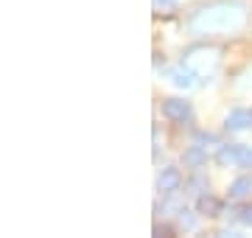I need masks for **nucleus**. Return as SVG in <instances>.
Returning <instances> with one entry per match:
<instances>
[{"label":"nucleus","mask_w":252,"mask_h":238,"mask_svg":"<svg viewBox=\"0 0 252 238\" xmlns=\"http://www.w3.org/2000/svg\"><path fill=\"white\" fill-rule=\"evenodd\" d=\"M250 123H252V115L247 110H233L230 115H227V120H224V126L230 129V132H244Z\"/></svg>","instance_id":"nucleus-6"},{"label":"nucleus","mask_w":252,"mask_h":238,"mask_svg":"<svg viewBox=\"0 0 252 238\" xmlns=\"http://www.w3.org/2000/svg\"><path fill=\"white\" fill-rule=\"evenodd\" d=\"M250 115H252V112H250Z\"/></svg>","instance_id":"nucleus-17"},{"label":"nucleus","mask_w":252,"mask_h":238,"mask_svg":"<svg viewBox=\"0 0 252 238\" xmlns=\"http://www.w3.org/2000/svg\"><path fill=\"white\" fill-rule=\"evenodd\" d=\"M188 188H190V193H199V188H205V182H202V179H190Z\"/></svg>","instance_id":"nucleus-15"},{"label":"nucleus","mask_w":252,"mask_h":238,"mask_svg":"<svg viewBox=\"0 0 252 238\" xmlns=\"http://www.w3.org/2000/svg\"><path fill=\"white\" fill-rule=\"evenodd\" d=\"M238 151H241V146H233V143H230V146H221L216 160L221 165H238Z\"/></svg>","instance_id":"nucleus-9"},{"label":"nucleus","mask_w":252,"mask_h":238,"mask_svg":"<svg viewBox=\"0 0 252 238\" xmlns=\"http://www.w3.org/2000/svg\"><path fill=\"white\" fill-rule=\"evenodd\" d=\"M180 185H182V174H180V168H162L160 177H157V191L160 193H174V191H180Z\"/></svg>","instance_id":"nucleus-3"},{"label":"nucleus","mask_w":252,"mask_h":238,"mask_svg":"<svg viewBox=\"0 0 252 238\" xmlns=\"http://www.w3.org/2000/svg\"><path fill=\"white\" fill-rule=\"evenodd\" d=\"M196 221H193V216H188V210H180V227H193Z\"/></svg>","instance_id":"nucleus-12"},{"label":"nucleus","mask_w":252,"mask_h":238,"mask_svg":"<svg viewBox=\"0 0 252 238\" xmlns=\"http://www.w3.org/2000/svg\"><path fill=\"white\" fill-rule=\"evenodd\" d=\"M219 62H221V51L216 45H193L185 51V59H182V64L196 76H210L219 67Z\"/></svg>","instance_id":"nucleus-2"},{"label":"nucleus","mask_w":252,"mask_h":238,"mask_svg":"<svg viewBox=\"0 0 252 238\" xmlns=\"http://www.w3.org/2000/svg\"><path fill=\"white\" fill-rule=\"evenodd\" d=\"M154 236H171V227H154Z\"/></svg>","instance_id":"nucleus-16"},{"label":"nucleus","mask_w":252,"mask_h":238,"mask_svg":"<svg viewBox=\"0 0 252 238\" xmlns=\"http://www.w3.org/2000/svg\"><path fill=\"white\" fill-rule=\"evenodd\" d=\"M238 165L241 168H252V149L250 146H241V151H238Z\"/></svg>","instance_id":"nucleus-11"},{"label":"nucleus","mask_w":252,"mask_h":238,"mask_svg":"<svg viewBox=\"0 0 252 238\" xmlns=\"http://www.w3.org/2000/svg\"><path fill=\"white\" fill-rule=\"evenodd\" d=\"M205 163H207V154H205L202 146H190V149L182 151V165H185V168H202Z\"/></svg>","instance_id":"nucleus-7"},{"label":"nucleus","mask_w":252,"mask_h":238,"mask_svg":"<svg viewBox=\"0 0 252 238\" xmlns=\"http://www.w3.org/2000/svg\"><path fill=\"white\" fill-rule=\"evenodd\" d=\"M238 219H241L244 224H250V227H252V205H247V208H241V213H238Z\"/></svg>","instance_id":"nucleus-13"},{"label":"nucleus","mask_w":252,"mask_h":238,"mask_svg":"<svg viewBox=\"0 0 252 238\" xmlns=\"http://www.w3.org/2000/svg\"><path fill=\"white\" fill-rule=\"evenodd\" d=\"M196 210L202 213V216H210V219H216V216H221V210H224V205L216 199V196H210V193H202L196 202Z\"/></svg>","instance_id":"nucleus-5"},{"label":"nucleus","mask_w":252,"mask_h":238,"mask_svg":"<svg viewBox=\"0 0 252 238\" xmlns=\"http://www.w3.org/2000/svg\"><path fill=\"white\" fill-rule=\"evenodd\" d=\"M250 193H252V179H250V177H238V179L230 185V199H233V202L247 199Z\"/></svg>","instance_id":"nucleus-8"},{"label":"nucleus","mask_w":252,"mask_h":238,"mask_svg":"<svg viewBox=\"0 0 252 238\" xmlns=\"http://www.w3.org/2000/svg\"><path fill=\"white\" fill-rule=\"evenodd\" d=\"M244 6L241 3H216L210 9L196 11L193 17V28L199 31H230V28H238L244 23Z\"/></svg>","instance_id":"nucleus-1"},{"label":"nucleus","mask_w":252,"mask_h":238,"mask_svg":"<svg viewBox=\"0 0 252 238\" xmlns=\"http://www.w3.org/2000/svg\"><path fill=\"white\" fill-rule=\"evenodd\" d=\"M154 9L157 11H162V9L168 11V9H174V0H154Z\"/></svg>","instance_id":"nucleus-14"},{"label":"nucleus","mask_w":252,"mask_h":238,"mask_svg":"<svg viewBox=\"0 0 252 238\" xmlns=\"http://www.w3.org/2000/svg\"><path fill=\"white\" fill-rule=\"evenodd\" d=\"M162 115H165L168 120L185 123V120L190 118V104L188 101H180V98H168L165 104H162Z\"/></svg>","instance_id":"nucleus-4"},{"label":"nucleus","mask_w":252,"mask_h":238,"mask_svg":"<svg viewBox=\"0 0 252 238\" xmlns=\"http://www.w3.org/2000/svg\"><path fill=\"white\" fill-rule=\"evenodd\" d=\"M171 82L177 84V87H185V90H188V87H193V70H188V67L182 64V67H177L171 73Z\"/></svg>","instance_id":"nucleus-10"}]
</instances>
